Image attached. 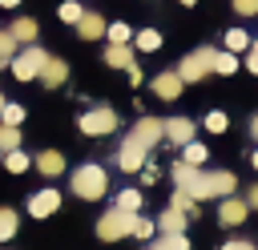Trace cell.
Returning <instances> with one entry per match:
<instances>
[{"instance_id": "obj_1", "label": "cell", "mask_w": 258, "mask_h": 250, "mask_svg": "<svg viewBox=\"0 0 258 250\" xmlns=\"http://www.w3.org/2000/svg\"><path fill=\"white\" fill-rule=\"evenodd\" d=\"M173 181H177V190H185L194 202L230 198L234 185H238V177H234L230 169H198V165H185V161L173 165Z\"/></svg>"}, {"instance_id": "obj_2", "label": "cell", "mask_w": 258, "mask_h": 250, "mask_svg": "<svg viewBox=\"0 0 258 250\" xmlns=\"http://www.w3.org/2000/svg\"><path fill=\"white\" fill-rule=\"evenodd\" d=\"M105 190H109V173H105L101 165L89 161V165H77V169H73V194H77V198L97 202Z\"/></svg>"}, {"instance_id": "obj_3", "label": "cell", "mask_w": 258, "mask_h": 250, "mask_svg": "<svg viewBox=\"0 0 258 250\" xmlns=\"http://www.w3.org/2000/svg\"><path fill=\"white\" fill-rule=\"evenodd\" d=\"M133 218L137 214H125V210H109V214H101V222H97V238L101 242H117V238H129L133 234Z\"/></svg>"}, {"instance_id": "obj_4", "label": "cell", "mask_w": 258, "mask_h": 250, "mask_svg": "<svg viewBox=\"0 0 258 250\" xmlns=\"http://www.w3.org/2000/svg\"><path fill=\"white\" fill-rule=\"evenodd\" d=\"M44 60H48V52L40 48V44H28V48H20L16 56H12V73H16V81H40V69H44Z\"/></svg>"}, {"instance_id": "obj_5", "label": "cell", "mask_w": 258, "mask_h": 250, "mask_svg": "<svg viewBox=\"0 0 258 250\" xmlns=\"http://www.w3.org/2000/svg\"><path fill=\"white\" fill-rule=\"evenodd\" d=\"M214 60H218L214 48H198V52H189V56L177 65V77H181V81H202L206 73H214Z\"/></svg>"}, {"instance_id": "obj_6", "label": "cell", "mask_w": 258, "mask_h": 250, "mask_svg": "<svg viewBox=\"0 0 258 250\" xmlns=\"http://www.w3.org/2000/svg\"><path fill=\"white\" fill-rule=\"evenodd\" d=\"M117 129V113L109 109V105H97V109H89L85 117H81V133H89V137H105V133H113Z\"/></svg>"}, {"instance_id": "obj_7", "label": "cell", "mask_w": 258, "mask_h": 250, "mask_svg": "<svg viewBox=\"0 0 258 250\" xmlns=\"http://www.w3.org/2000/svg\"><path fill=\"white\" fill-rule=\"evenodd\" d=\"M145 153H149V149L129 133V137L121 141V149H117V165H121L125 173H137V169H145Z\"/></svg>"}, {"instance_id": "obj_8", "label": "cell", "mask_w": 258, "mask_h": 250, "mask_svg": "<svg viewBox=\"0 0 258 250\" xmlns=\"http://www.w3.org/2000/svg\"><path fill=\"white\" fill-rule=\"evenodd\" d=\"M246 214H250V206H246V198H222V206H218V222L222 226H242L246 222Z\"/></svg>"}, {"instance_id": "obj_9", "label": "cell", "mask_w": 258, "mask_h": 250, "mask_svg": "<svg viewBox=\"0 0 258 250\" xmlns=\"http://www.w3.org/2000/svg\"><path fill=\"white\" fill-rule=\"evenodd\" d=\"M133 137H137L145 149H153V145L165 137V121H157V117H141V121L133 125Z\"/></svg>"}, {"instance_id": "obj_10", "label": "cell", "mask_w": 258, "mask_h": 250, "mask_svg": "<svg viewBox=\"0 0 258 250\" xmlns=\"http://www.w3.org/2000/svg\"><path fill=\"white\" fill-rule=\"evenodd\" d=\"M56 206H60V194L56 190H36L28 198V214L32 218H48V214H56Z\"/></svg>"}, {"instance_id": "obj_11", "label": "cell", "mask_w": 258, "mask_h": 250, "mask_svg": "<svg viewBox=\"0 0 258 250\" xmlns=\"http://www.w3.org/2000/svg\"><path fill=\"white\" fill-rule=\"evenodd\" d=\"M105 28H109V24H105L101 12H93V8H85V16L77 20V36H81V40H101Z\"/></svg>"}, {"instance_id": "obj_12", "label": "cell", "mask_w": 258, "mask_h": 250, "mask_svg": "<svg viewBox=\"0 0 258 250\" xmlns=\"http://www.w3.org/2000/svg\"><path fill=\"white\" fill-rule=\"evenodd\" d=\"M181 85H185V81H181V77H177V69H173V73H157L149 89H153V93H157L161 101H177V93H181Z\"/></svg>"}, {"instance_id": "obj_13", "label": "cell", "mask_w": 258, "mask_h": 250, "mask_svg": "<svg viewBox=\"0 0 258 250\" xmlns=\"http://www.w3.org/2000/svg\"><path fill=\"white\" fill-rule=\"evenodd\" d=\"M165 141L189 145V141H194V121H189V117H169V121H165Z\"/></svg>"}, {"instance_id": "obj_14", "label": "cell", "mask_w": 258, "mask_h": 250, "mask_svg": "<svg viewBox=\"0 0 258 250\" xmlns=\"http://www.w3.org/2000/svg\"><path fill=\"white\" fill-rule=\"evenodd\" d=\"M64 77H69V65L56 60V56H48L44 69H40V85H44V89H56V85H64Z\"/></svg>"}, {"instance_id": "obj_15", "label": "cell", "mask_w": 258, "mask_h": 250, "mask_svg": "<svg viewBox=\"0 0 258 250\" xmlns=\"http://www.w3.org/2000/svg\"><path fill=\"white\" fill-rule=\"evenodd\" d=\"M32 165H36L44 177H60V173H64V157H60L56 149H44V153H36V161H32Z\"/></svg>"}, {"instance_id": "obj_16", "label": "cell", "mask_w": 258, "mask_h": 250, "mask_svg": "<svg viewBox=\"0 0 258 250\" xmlns=\"http://www.w3.org/2000/svg\"><path fill=\"white\" fill-rule=\"evenodd\" d=\"M185 222H189V218H185L181 210H173V206H169V210H161V218H157L153 226H157L161 234H185Z\"/></svg>"}, {"instance_id": "obj_17", "label": "cell", "mask_w": 258, "mask_h": 250, "mask_svg": "<svg viewBox=\"0 0 258 250\" xmlns=\"http://www.w3.org/2000/svg\"><path fill=\"white\" fill-rule=\"evenodd\" d=\"M8 32H12V40H16V44H24V48H28V44H36V20H32V16L12 20V28H8Z\"/></svg>"}, {"instance_id": "obj_18", "label": "cell", "mask_w": 258, "mask_h": 250, "mask_svg": "<svg viewBox=\"0 0 258 250\" xmlns=\"http://www.w3.org/2000/svg\"><path fill=\"white\" fill-rule=\"evenodd\" d=\"M105 65H109V69H121V73H125V69H129V65H137V60H133L129 44H109V48H105Z\"/></svg>"}, {"instance_id": "obj_19", "label": "cell", "mask_w": 258, "mask_h": 250, "mask_svg": "<svg viewBox=\"0 0 258 250\" xmlns=\"http://www.w3.org/2000/svg\"><path fill=\"white\" fill-rule=\"evenodd\" d=\"M133 44H137L141 52H157V48H161V32H157V28H141V32L133 36Z\"/></svg>"}, {"instance_id": "obj_20", "label": "cell", "mask_w": 258, "mask_h": 250, "mask_svg": "<svg viewBox=\"0 0 258 250\" xmlns=\"http://www.w3.org/2000/svg\"><path fill=\"white\" fill-rule=\"evenodd\" d=\"M169 206H173V210H181L185 218H198V202H194V198H189L185 190H173V198H169Z\"/></svg>"}, {"instance_id": "obj_21", "label": "cell", "mask_w": 258, "mask_h": 250, "mask_svg": "<svg viewBox=\"0 0 258 250\" xmlns=\"http://www.w3.org/2000/svg\"><path fill=\"white\" fill-rule=\"evenodd\" d=\"M28 165H32V161H28V153H24V149H12V153H4V169H8V173H24Z\"/></svg>"}, {"instance_id": "obj_22", "label": "cell", "mask_w": 258, "mask_h": 250, "mask_svg": "<svg viewBox=\"0 0 258 250\" xmlns=\"http://www.w3.org/2000/svg\"><path fill=\"white\" fill-rule=\"evenodd\" d=\"M20 149V129L16 125H0V153H12Z\"/></svg>"}, {"instance_id": "obj_23", "label": "cell", "mask_w": 258, "mask_h": 250, "mask_svg": "<svg viewBox=\"0 0 258 250\" xmlns=\"http://www.w3.org/2000/svg\"><path fill=\"white\" fill-rule=\"evenodd\" d=\"M181 161H185V165H202V161H206V145H202V141L181 145Z\"/></svg>"}, {"instance_id": "obj_24", "label": "cell", "mask_w": 258, "mask_h": 250, "mask_svg": "<svg viewBox=\"0 0 258 250\" xmlns=\"http://www.w3.org/2000/svg\"><path fill=\"white\" fill-rule=\"evenodd\" d=\"M117 210L137 214V210H141V194H137V190H121V194H117Z\"/></svg>"}, {"instance_id": "obj_25", "label": "cell", "mask_w": 258, "mask_h": 250, "mask_svg": "<svg viewBox=\"0 0 258 250\" xmlns=\"http://www.w3.org/2000/svg\"><path fill=\"white\" fill-rule=\"evenodd\" d=\"M12 234H16V210L0 206V242H8Z\"/></svg>"}, {"instance_id": "obj_26", "label": "cell", "mask_w": 258, "mask_h": 250, "mask_svg": "<svg viewBox=\"0 0 258 250\" xmlns=\"http://www.w3.org/2000/svg\"><path fill=\"white\" fill-rule=\"evenodd\" d=\"M56 16H60V20H64V24H77V20H81V16H85V8H81V4H77V0H64V4H60V8H56Z\"/></svg>"}, {"instance_id": "obj_27", "label": "cell", "mask_w": 258, "mask_h": 250, "mask_svg": "<svg viewBox=\"0 0 258 250\" xmlns=\"http://www.w3.org/2000/svg\"><path fill=\"white\" fill-rule=\"evenodd\" d=\"M226 48H230V52H242V48H250V36H246L242 28H230V32H226Z\"/></svg>"}, {"instance_id": "obj_28", "label": "cell", "mask_w": 258, "mask_h": 250, "mask_svg": "<svg viewBox=\"0 0 258 250\" xmlns=\"http://www.w3.org/2000/svg\"><path fill=\"white\" fill-rule=\"evenodd\" d=\"M157 246H161V250H189V238H185V234H161Z\"/></svg>"}, {"instance_id": "obj_29", "label": "cell", "mask_w": 258, "mask_h": 250, "mask_svg": "<svg viewBox=\"0 0 258 250\" xmlns=\"http://www.w3.org/2000/svg\"><path fill=\"white\" fill-rule=\"evenodd\" d=\"M20 48H16V40H12V32H0V65H12V56H16Z\"/></svg>"}, {"instance_id": "obj_30", "label": "cell", "mask_w": 258, "mask_h": 250, "mask_svg": "<svg viewBox=\"0 0 258 250\" xmlns=\"http://www.w3.org/2000/svg\"><path fill=\"white\" fill-rule=\"evenodd\" d=\"M105 36H109V44H129V24H109Z\"/></svg>"}, {"instance_id": "obj_31", "label": "cell", "mask_w": 258, "mask_h": 250, "mask_svg": "<svg viewBox=\"0 0 258 250\" xmlns=\"http://www.w3.org/2000/svg\"><path fill=\"white\" fill-rule=\"evenodd\" d=\"M226 125H230V121H226V113H222V109L206 113V129H210V133H226Z\"/></svg>"}, {"instance_id": "obj_32", "label": "cell", "mask_w": 258, "mask_h": 250, "mask_svg": "<svg viewBox=\"0 0 258 250\" xmlns=\"http://www.w3.org/2000/svg\"><path fill=\"white\" fill-rule=\"evenodd\" d=\"M20 121H24V109H20V105H4L0 125H20Z\"/></svg>"}, {"instance_id": "obj_33", "label": "cell", "mask_w": 258, "mask_h": 250, "mask_svg": "<svg viewBox=\"0 0 258 250\" xmlns=\"http://www.w3.org/2000/svg\"><path fill=\"white\" fill-rule=\"evenodd\" d=\"M153 230H157V226H153L149 218H141V214L133 218V238H153Z\"/></svg>"}, {"instance_id": "obj_34", "label": "cell", "mask_w": 258, "mask_h": 250, "mask_svg": "<svg viewBox=\"0 0 258 250\" xmlns=\"http://www.w3.org/2000/svg\"><path fill=\"white\" fill-rule=\"evenodd\" d=\"M234 69H238L234 52H218V60H214V73H234Z\"/></svg>"}, {"instance_id": "obj_35", "label": "cell", "mask_w": 258, "mask_h": 250, "mask_svg": "<svg viewBox=\"0 0 258 250\" xmlns=\"http://www.w3.org/2000/svg\"><path fill=\"white\" fill-rule=\"evenodd\" d=\"M238 16H258V0H230Z\"/></svg>"}, {"instance_id": "obj_36", "label": "cell", "mask_w": 258, "mask_h": 250, "mask_svg": "<svg viewBox=\"0 0 258 250\" xmlns=\"http://www.w3.org/2000/svg\"><path fill=\"white\" fill-rule=\"evenodd\" d=\"M222 250H258V246H254V242H246V238H234V242H226Z\"/></svg>"}, {"instance_id": "obj_37", "label": "cell", "mask_w": 258, "mask_h": 250, "mask_svg": "<svg viewBox=\"0 0 258 250\" xmlns=\"http://www.w3.org/2000/svg\"><path fill=\"white\" fill-rule=\"evenodd\" d=\"M246 65H250V73H258V40H250V56H246Z\"/></svg>"}, {"instance_id": "obj_38", "label": "cell", "mask_w": 258, "mask_h": 250, "mask_svg": "<svg viewBox=\"0 0 258 250\" xmlns=\"http://www.w3.org/2000/svg\"><path fill=\"white\" fill-rule=\"evenodd\" d=\"M125 73H129V85H141V69H137V65H129Z\"/></svg>"}, {"instance_id": "obj_39", "label": "cell", "mask_w": 258, "mask_h": 250, "mask_svg": "<svg viewBox=\"0 0 258 250\" xmlns=\"http://www.w3.org/2000/svg\"><path fill=\"white\" fill-rule=\"evenodd\" d=\"M246 206H250V210H258V185H254V190L246 194Z\"/></svg>"}, {"instance_id": "obj_40", "label": "cell", "mask_w": 258, "mask_h": 250, "mask_svg": "<svg viewBox=\"0 0 258 250\" xmlns=\"http://www.w3.org/2000/svg\"><path fill=\"white\" fill-rule=\"evenodd\" d=\"M250 137H254V141H258V113H254V117H250Z\"/></svg>"}, {"instance_id": "obj_41", "label": "cell", "mask_w": 258, "mask_h": 250, "mask_svg": "<svg viewBox=\"0 0 258 250\" xmlns=\"http://www.w3.org/2000/svg\"><path fill=\"white\" fill-rule=\"evenodd\" d=\"M0 4H4V8H16V4H20V0H0Z\"/></svg>"}, {"instance_id": "obj_42", "label": "cell", "mask_w": 258, "mask_h": 250, "mask_svg": "<svg viewBox=\"0 0 258 250\" xmlns=\"http://www.w3.org/2000/svg\"><path fill=\"white\" fill-rule=\"evenodd\" d=\"M250 161H254V169H258V149H254V157H250Z\"/></svg>"}, {"instance_id": "obj_43", "label": "cell", "mask_w": 258, "mask_h": 250, "mask_svg": "<svg viewBox=\"0 0 258 250\" xmlns=\"http://www.w3.org/2000/svg\"><path fill=\"white\" fill-rule=\"evenodd\" d=\"M4 105H8V101H4V93H0V113H4Z\"/></svg>"}, {"instance_id": "obj_44", "label": "cell", "mask_w": 258, "mask_h": 250, "mask_svg": "<svg viewBox=\"0 0 258 250\" xmlns=\"http://www.w3.org/2000/svg\"><path fill=\"white\" fill-rule=\"evenodd\" d=\"M145 250H161V246H157V242H149V246H145Z\"/></svg>"}, {"instance_id": "obj_45", "label": "cell", "mask_w": 258, "mask_h": 250, "mask_svg": "<svg viewBox=\"0 0 258 250\" xmlns=\"http://www.w3.org/2000/svg\"><path fill=\"white\" fill-rule=\"evenodd\" d=\"M181 4H198V0H181Z\"/></svg>"}]
</instances>
